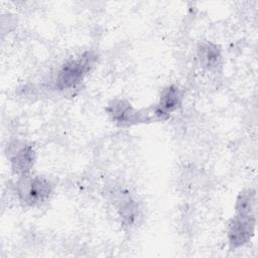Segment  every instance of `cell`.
Instances as JSON below:
<instances>
[{
	"label": "cell",
	"mask_w": 258,
	"mask_h": 258,
	"mask_svg": "<svg viewBox=\"0 0 258 258\" xmlns=\"http://www.w3.org/2000/svg\"><path fill=\"white\" fill-rule=\"evenodd\" d=\"M95 62L96 54L92 51H86L77 58L68 60L56 73L53 81L54 89L63 92L76 89L84 81Z\"/></svg>",
	"instance_id": "obj_1"
},
{
	"label": "cell",
	"mask_w": 258,
	"mask_h": 258,
	"mask_svg": "<svg viewBox=\"0 0 258 258\" xmlns=\"http://www.w3.org/2000/svg\"><path fill=\"white\" fill-rule=\"evenodd\" d=\"M53 192V184L43 176L32 173L18 176L15 181V194L18 201L28 207L40 206L47 202Z\"/></svg>",
	"instance_id": "obj_2"
},
{
	"label": "cell",
	"mask_w": 258,
	"mask_h": 258,
	"mask_svg": "<svg viewBox=\"0 0 258 258\" xmlns=\"http://www.w3.org/2000/svg\"><path fill=\"white\" fill-rule=\"evenodd\" d=\"M105 110L110 120L121 128H128L155 121L150 107L146 109H136L130 102L124 99L111 100Z\"/></svg>",
	"instance_id": "obj_3"
},
{
	"label": "cell",
	"mask_w": 258,
	"mask_h": 258,
	"mask_svg": "<svg viewBox=\"0 0 258 258\" xmlns=\"http://www.w3.org/2000/svg\"><path fill=\"white\" fill-rule=\"evenodd\" d=\"M5 153L10 168L17 177L31 173L36 160V153L31 144L14 139L7 144Z\"/></svg>",
	"instance_id": "obj_4"
},
{
	"label": "cell",
	"mask_w": 258,
	"mask_h": 258,
	"mask_svg": "<svg viewBox=\"0 0 258 258\" xmlns=\"http://www.w3.org/2000/svg\"><path fill=\"white\" fill-rule=\"evenodd\" d=\"M256 215L235 214L228 225L227 237L232 250L247 245L254 236Z\"/></svg>",
	"instance_id": "obj_5"
},
{
	"label": "cell",
	"mask_w": 258,
	"mask_h": 258,
	"mask_svg": "<svg viewBox=\"0 0 258 258\" xmlns=\"http://www.w3.org/2000/svg\"><path fill=\"white\" fill-rule=\"evenodd\" d=\"M182 99V92L178 86L168 85L165 87L161 91L157 103L150 107L155 121L167 120L172 113L181 107Z\"/></svg>",
	"instance_id": "obj_6"
},
{
	"label": "cell",
	"mask_w": 258,
	"mask_h": 258,
	"mask_svg": "<svg viewBox=\"0 0 258 258\" xmlns=\"http://www.w3.org/2000/svg\"><path fill=\"white\" fill-rule=\"evenodd\" d=\"M197 57L201 67L211 73L217 72L223 66V55L219 46L210 41H203L197 49Z\"/></svg>",
	"instance_id": "obj_7"
},
{
	"label": "cell",
	"mask_w": 258,
	"mask_h": 258,
	"mask_svg": "<svg viewBox=\"0 0 258 258\" xmlns=\"http://www.w3.org/2000/svg\"><path fill=\"white\" fill-rule=\"evenodd\" d=\"M115 208L124 226L130 228L135 225L139 217V207L129 194L119 192L115 199Z\"/></svg>",
	"instance_id": "obj_8"
},
{
	"label": "cell",
	"mask_w": 258,
	"mask_h": 258,
	"mask_svg": "<svg viewBox=\"0 0 258 258\" xmlns=\"http://www.w3.org/2000/svg\"><path fill=\"white\" fill-rule=\"evenodd\" d=\"M257 197L253 188H245L240 191L236 199L235 212L241 215H256Z\"/></svg>",
	"instance_id": "obj_9"
}]
</instances>
